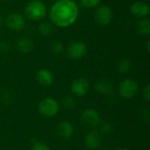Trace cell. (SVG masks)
I'll return each instance as SVG.
<instances>
[{"label":"cell","mask_w":150,"mask_h":150,"mask_svg":"<svg viewBox=\"0 0 150 150\" xmlns=\"http://www.w3.org/2000/svg\"><path fill=\"white\" fill-rule=\"evenodd\" d=\"M102 143L103 138L99 131L91 130L84 137V144L90 149H97L101 147Z\"/></svg>","instance_id":"12"},{"label":"cell","mask_w":150,"mask_h":150,"mask_svg":"<svg viewBox=\"0 0 150 150\" xmlns=\"http://www.w3.org/2000/svg\"><path fill=\"white\" fill-rule=\"evenodd\" d=\"M38 31L42 36L48 37L54 33V25L50 21L43 19V20L39 22Z\"/></svg>","instance_id":"18"},{"label":"cell","mask_w":150,"mask_h":150,"mask_svg":"<svg viewBox=\"0 0 150 150\" xmlns=\"http://www.w3.org/2000/svg\"><path fill=\"white\" fill-rule=\"evenodd\" d=\"M130 13L138 18H147L150 13V7L149 4L142 1H136L133 3L129 8Z\"/></svg>","instance_id":"11"},{"label":"cell","mask_w":150,"mask_h":150,"mask_svg":"<svg viewBox=\"0 0 150 150\" xmlns=\"http://www.w3.org/2000/svg\"><path fill=\"white\" fill-rule=\"evenodd\" d=\"M119 94L124 98H132L135 97L138 94L139 91V84L136 81L131 78H126L120 83L118 87Z\"/></svg>","instance_id":"7"},{"label":"cell","mask_w":150,"mask_h":150,"mask_svg":"<svg viewBox=\"0 0 150 150\" xmlns=\"http://www.w3.org/2000/svg\"><path fill=\"white\" fill-rule=\"evenodd\" d=\"M51 51L54 54H62L64 51V46L63 44L59 41V40H54L52 44H51Z\"/></svg>","instance_id":"23"},{"label":"cell","mask_w":150,"mask_h":150,"mask_svg":"<svg viewBox=\"0 0 150 150\" xmlns=\"http://www.w3.org/2000/svg\"><path fill=\"white\" fill-rule=\"evenodd\" d=\"M60 107V103L55 98L48 97L40 100L38 105V111L43 117L52 118L59 112Z\"/></svg>","instance_id":"3"},{"label":"cell","mask_w":150,"mask_h":150,"mask_svg":"<svg viewBox=\"0 0 150 150\" xmlns=\"http://www.w3.org/2000/svg\"><path fill=\"white\" fill-rule=\"evenodd\" d=\"M95 90L98 93L101 95H111L114 91L113 82L106 77H103L98 79L95 83Z\"/></svg>","instance_id":"13"},{"label":"cell","mask_w":150,"mask_h":150,"mask_svg":"<svg viewBox=\"0 0 150 150\" xmlns=\"http://www.w3.org/2000/svg\"><path fill=\"white\" fill-rule=\"evenodd\" d=\"M12 95L10 91H4L0 93V102L3 105H9L12 102Z\"/></svg>","instance_id":"22"},{"label":"cell","mask_w":150,"mask_h":150,"mask_svg":"<svg viewBox=\"0 0 150 150\" xmlns=\"http://www.w3.org/2000/svg\"><path fill=\"white\" fill-rule=\"evenodd\" d=\"M31 150H50V148L45 142L36 141L32 144Z\"/></svg>","instance_id":"24"},{"label":"cell","mask_w":150,"mask_h":150,"mask_svg":"<svg viewBox=\"0 0 150 150\" xmlns=\"http://www.w3.org/2000/svg\"><path fill=\"white\" fill-rule=\"evenodd\" d=\"M142 118H143V120H145L147 123L149 121V119H150V112H149V110H144L143 111V113H142Z\"/></svg>","instance_id":"27"},{"label":"cell","mask_w":150,"mask_h":150,"mask_svg":"<svg viewBox=\"0 0 150 150\" xmlns=\"http://www.w3.org/2000/svg\"><path fill=\"white\" fill-rule=\"evenodd\" d=\"M146 48H147V51H148V53H149V50H150L149 40H148V41H147V46H146Z\"/></svg>","instance_id":"28"},{"label":"cell","mask_w":150,"mask_h":150,"mask_svg":"<svg viewBox=\"0 0 150 150\" xmlns=\"http://www.w3.org/2000/svg\"><path fill=\"white\" fill-rule=\"evenodd\" d=\"M81 123L84 127H86L89 130H95L98 127V125L101 121L99 113L91 108L85 109L81 116H80Z\"/></svg>","instance_id":"5"},{"label":"cell","mask_w":150,"mask_h":150,"mask_svg":"<svg viewBox=\"0 0 150 150\" xmlns=\"http://www.w3.org/2000/svg\"><path fill=\"white\" fill-rule=\"evenodd\" d=\"M142 98L146 102L150 101V84L148 83L142 90Z\"/></svg>","instance_id":"25"},{"label":"cell","mask_w":150,"mask_h":150,"mask_svg":"<svg viewBox=\"0 0 150 150\" xmlns=\"http://www.w3.org/2000/svg\"><path fill=\"white\" fill-rule=\"evenodd\" d=\"M0 1H2V2H7V1H10V0H0Z\"/></svg>","instance_id":"31"},{"label":"cell","mask_w":150,"mask_h":150,"mask_svg":"<svg viewBox=\"0 0 150 150\" xmlns=\"http://www.w3.org/2000/svg\"><path fill=\"white\" fill-rule=\"evenodd\" d=\"M4 24L8 29L14 32H19L25 29L26 25V20L23 14L13 11L6 16L4 19Z\"/></svg>","instance_id":"6"},{"label":"cell","mask_w":150,"mask_h":150,"mask_svg":"<svg viewBox=\"0 0 150 150\" xmlns=\"http://www.w3.org/2000/svg\"><path fill=\"white\" fill-rule=\"evenodd\" d=\"M76 101L75 98L73 96L68 95L62 98L60 105H62L63 108H65L67 110H71L76 107Z\"/></svg>","instance_id":"19"},{"label":"cell","mask_w":150,"mask_h":150,"mask_svg":"<svg viewBox=\"0 0 150 150\" xmlns=\"http://www.w3.org/2000/svg\"><path fill=\"white\" fill-rule=\"evenodd\" d=\"M2 23H3V19H2V17L0 16V27H1V25H2Z\"/></svg>","instance_id":"30"},{"label":"cell","mask_w":150,"mask_h":150,"mask_svg":"<svg viewBox=\"0 0 150 150\" xmlns=\"http://www.w3.org/2000/svg\"><path fill=\"white\" fill-rule=\"evenodd\" d=\"M80 4L86 9H96L101 4V0H80Z\"/></svg>","instance_id":"21"},{"label":"cell","mask_w":150,"mask_h":150,"mask_svg":"<svg viewBox=\"0 0 150 150\" xmlns=\"http://www.w3.org/2000/svg\"><path fill=\"white\" fill-rule=\"evenodd\" d=\"M11 49V44L6 40H0V53H6Z\"/></svg>","instance_id":"26"},{"label":"cell","mask_w":150,"mask_h":150,"mask_svg":"<svg viewBox=\"0 0 150 150\" xmlns=\"http://www.w3.org/2000/svg\"><path fill=\"white\" fill-rule=\"evenodd\" d=\"M87 45L80 40L71 42L67 47V54L71 60H80L87 54Z\"/></svg>","instance_id":"8"},{"label":"cell","mask_w":150,"mask_h":150,"mask_svg":"<svg viewBox=\"0 0 150 150\" xmlns=\"http://www.w3.org/2000/svg\"><path fill=\"white\" fill-rule=\"evenodd\" d=\"M25 18L34 22L43 20L47 14L46 4L41 0H30L24 8Z\"/></svg>","instance_id":"2"},{"label":"cell","mask_w":150,"mask_h":150,"mask_svg":"<svg viewBox=\"0 0 150 150\" xmlns=\"http://www.w3.org/2000/svg\"><path fill=\"white\" fill-rule=\"evenodd\" d=\"M136 32L141 36H149L150 34V18L149 17L139 18L135 25Z\"/></svg>","instance_id":"16"},{"label":"cell","mask_w":150,"mask_h":150,"mask_svg":"<svg viewBox=\"0 0 150 150\" xmlns=\"http://www.w3.org/2000/svg\"><path fill=\"white\" fill-rule=\"evenodd\" d=\"M98 128L101 134H110L113 131V126L109 121H100Z\"/></svg>","instance_id":"20"},{"label":"cell","mask_w":150,"mask_h":150,"mask_svg":"<svg viewBox=\"0 0 150 150\" xmlns=\"http://www.w3.org/2000/svg\"><path fill=\"white\" fill-rule=\"evenodd\" d=\"M113 18V11L107 4H100L96 8L94 13V20L96 24L101 27L108 25Z\"/></svg>","instance_id":"4"},{"label":"cell","mask_w":150,"mask_h":150,"mask_svg":"<svg viewBox=\"0 0 150 150\" xmlns=\"http://www.w3.org/2000/svg\"><path fill=\"white\" fill-rule=\"evenodd\" d=\"M55 134L58 139L67 141L74 134V127L69 121H62L55 127Z\"/></svg>","instance_id":"10"},{"label":"cell","mask_w":150,"mask_h":150,"mask_svg":"<svg viewBox=\"0 0 150 150\" xmlns=\"http://www.w3.org/2000/svg\"><path fill=\"white\" fill-rule=\"evenodd\" d=\"M14 45L16 49L22 54L31 53L34 48V44L33 40L27 37H20L17 39Z\"/></svg>","instance_id":"15"},{"label":"cell","mask_w":150,"mask_h":150,"mask_svg":"<svg viewBox=\"0 0 150 150\" xmlns=\"http://www.w3.org/2000/svg\"><path fill=\"white\" fill-rule=\"evenodd\" d=\"M115 150H128L127 149H126V148H119V149H117Z\"/></svg>","instance_id":"29"},{"label":"cell","mask_w":150,"mask_h":150,"mask_svg":"<svg viewBox=\"0 0 150 150\" xmlns=\"http://www.w3.org/2000/svg\"><path fill=\"white\" fill-rule=\"evenodd\" d=\"M90 90V83L85 77L76 78L70 85V91L74 96L84 97Z\"/></svg>","instance_id":"9"},{"label":"cell","mask_w":150,"mask_h":150,"mask_svg":"<svg viewBox=\"0 0 150 150\" xmlns=\"http://www.w3.org/2000/svg\"><path fill=\"white\" fill-rule=\"evenodd\" d=\"M37 83L44 87L50 86L54 82V75L48 69H40L36 72L35 76Z\"/></svg>","instance_id":"14"},{"label":"cell","mask_w":150,"mask_h":150,"mask_svg":"<svg viewBox=\"0 0 150 150\" xmlns=\"http://www.w3.org/2000/svg\"><path fill=\"white\" fill-rule=\"evenodd\" d=\"M132 69V62L130 59L128 58H120L117 63H116V70L121 74V75H125L127 73H128Z\"/></svg>","instance_id":"17"},{"label":"cell","mask_w":150,"mask_h":150,"mask_svg":"<svg viewBox=\"0 0 150 150\" xmlns=\"http://www.w3.org/2000/svg\"><path fill=\"white\" fill-rule=\"evenodd\" d=\"M47 13L49 21L54 26L67 28L77 20L79 6L74 0H55Z\"/></svg>","instance_id":"1"}]
</instances>
